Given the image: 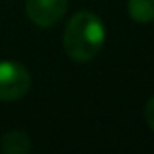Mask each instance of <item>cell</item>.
<instances>
[{
    "mask_svg": "<svg viewBox=\"0 0 154 154\" xmlns=\"http://www.w3.org/2000/svg\"><path fill=\"white\" fill-rule=\"evenodd\" d=\"M64 51L74 63H90L96 59L105 43L103 22L88 10H80L68 20L64 27Z\"/></svg>",
    "mask_w": 154,
    "mask_h": 154,
    "instance_id": "6da1fadb",
    "label": "cell"
},
{
    "mask_svg": "<svg viewBox=\"0 0 154 154\" xmlns=\"http://www.w3.org/2000/svg\"><path fill=\"white\" fill-rule=\"evenodd\" d=\"M29 70L18 60H0V102H16L29 92Z\"/></svg>",
    "mask_w": 154,
    "mask_h": 154,
    "instance_id": "7a4b0ae2",
    "label": "cell"
},
{
    "mask_svg": "<svg viewBox=\"0 0 154 154\" xmlns=\"http://www.w3.org/2000/svg\"><path fill=\"white\" fill-rule=\"evenodd\" d=\"M68 0H26V14L35 26L53 27L66 14Z\"/></svg>",
    "mask_w": 154,
    "mask_h": 154,
    "instance_id": "3957f363",
    "label": "cell"
},
{
    "mask_svg": "<svg viewBox=\"0 0 154 154\" xmlns=\"http://www.w3.org/2000/svg\"><path fill=\"white\" fill-rule=\"evenodd\" d=\"M0 150L4 154H27L31 150V140L23 131H8L0 139Z\"/></svg>",
    "mask_w": 154,
    "mask_h": 154,
    "instance_id": "277c9868",
    "label": "cell"
},
{
    "mask_svg": "<svg viewBox=\"0 0 154 154\" xmlns=\"http://www.w3.org/2000/svg\"><path fill=\"white\" fill-rule=\"evenodd\" d=\"M129 16L137 23H148L154 20V0H129Z\"/></svg>",
    "mask_w": 154,
    "mask_h": 154,
    "instance_id": "5b68a950",
    "label": "cell"
},
{
    "mask_svg": "<svg viewBox=\"0 0 154 154\" xmlns=\"http://www.w3.org/2000/svg\"><path fill=\"white\" fill-rule=\"evenodd\" d=\"M144 121H146L148 129L154 133V96L146 102V105H144Z\"/></svg>",
    "mask_w": 154,
    "mask_h": 154,
    "instance_id": "8992f818",
    "label": "cell"
}]
</instances>
